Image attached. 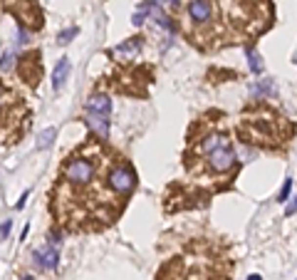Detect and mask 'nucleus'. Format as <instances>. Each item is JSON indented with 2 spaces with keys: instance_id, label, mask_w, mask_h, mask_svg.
Segmentation results:
<instances>
[{
  "instance_id": "8",
  "label": "nucleus",
  "mask_w": 297,
  "mask_h": 280,
  "mask_svg": "<svg viewBox=\"0 0 297 280\" xmlns=\"http://www.w3.org/2000/svg\"><path fill=\"white\" fill-rule=\"evenodd\" d=\"M189 15L196 25H203L211 20L213 15V8H211V0H193V3L189 5Z\"/></svg>"
},
{
  "instance_id": "1",
  "label": "nucleus",
  "mask_w": 297,
  "mask_h": 280,
  "mask_svg": "<svg viewBox=\"0 0 297 280\" xmlns=\"http://www.w3.org/2000/svg\"><path fill=\"white\" fill-rule=\"evenodd\" d=\"M97 164H99V159L77 156V159H72V162L64 164L62 176H64V181H67L69 186L82 188V186H87V184L94 179V174H97Z\"/></svg>"
},
{
  "instance_id": "2",
  "label": "nucleus",
  "mask_w": 297,
  "mask_h": 280,
  "mask_svg": "<svg viewBox=\"0 0 297 280\" xmlns=\"http://www.w3.org/2000/svg\"><path fill=\"white\" fill-rule=\"evenodd\" d=\"M235 159H238L235 156V149L231 146V141L226 137L213 151L206 154V164H208L211 174H228V171L235 169Z\"/></svg>"
},
{
  "instance_id": "18",
  "label": "nucleus",
  "mask_w": 297,
  "mask_h": 280,
  "mask_svg": "<svg viewBox=\"0 0 297 280\" xmlns=\"http://www.w3.org/2000/svg\"><path fill=\"white\" fill-rule=\"evenodd\" d=\"M285 213H287V216H292V213H297V198H292V201L287 204V209H285Z\"/></svg>"
},
{
  "instance_id": "13",
  "label": "nucleus",
  "mask_w": 297,
  "mask_h": 280,
  "mask_svg": "<svg viewBox=\"0 0 297 280\" xmlns=\"http://www.w3.org/2000/svg\"><path fill=\"white\" fill-rule=\"evenodd\" d=\"M248 62H250V72L253 74H260L263 72V62H260V55L255 50H248Z\"/></svg>"
},
{
  "instance_id": "22",
  "label": "nucleus",
  "mask_w": 297,
  "mask_h": 280,
  "mask_svg": "<svg viewBox=\"0 0 297 280\" xmlns=\"http://www.w3.org/2000/svg\"><path fill=\"white\" fill-rule=\"evenodd\" d=\"M248 280H263V278H260V275H250Z\"/></svg>"
},
{
  "instance_id": "6",
  "label": "nucleus",
  "mask_w": 297,
  "mask_h": 280,
  "mask_svg": "<svg viewBox=\"0 0 297 280\" xmlns=\"http://www.w3.org/2000/svg\"><path fill=\"white\" fill-rule=\"evenodd\" d=\"M20 77L30 85H37V79L42 77V67H40V55L30 52L20 60Z\"/></svg>"
},
{
  "instance_id": "16",
  "label": "nucleus",
  "mask_w": 297,
  "mask_h": 280,
  "mask_svg": "<svg viewBox=\"0 0 297 280\" xmlns=\"http://www.w3.org/2000/svg\"><path fill=\"white\" fill-rule=\"evenodd\" d=\"M290 191H292V179H285V184H282V188H280V193H277V201H287L290 198Z\"/></svg>"
},
{
  "instance_id": "19",
  "label": "nucleus",
  "mask_w": 297,
  "mask_h": 280,
  "mask_svg": "<svg viewBox=\"0 0 297 280\" xmlns=\"http://www.w3.org/2000/svg\"><path fill=\"white\" fill-rule=\"evenodd\" d=\"M18 37H20L18 43H20V45H25V43H27V37H30V35H27V27H20V35H18Z\"/></svg>"
},
{
  "instance_id": "5",
  "label": "nucleus",
  "mask_w": 297,
  "mask_h": 280,
  "mask_svg": "<svg viewBox=\"0 0 297 280\" xmlns=\"http://www.w3.org/2000/svg\"><path fill=\"white\" fill-rule=\"evenodd\" d=\"M250 141H270L275 137H280L277 132V119H273L270 112H263L260 117L250 119Z\"/></svg>"
},
{
  "instance_id": "15",
  "label": "nucleus",
  "mask_w": 297,
  "mask_h": 280,
  "mask_svg": "<svg viewBox=\"0 0 297 280\" xmlns=\"http://www.w3.org/2000/svg\"><path fill=\"white\" fill-rule=\"evenodd\" d=\"M77 32H80V27H69V30H62V32H60V37H57V43H60V45H67L72 37H77Z\"/></svg>"
},
{
  "instance_id": "12",
  "label": "nucleus",
  "mask_w": 297,
  "mask_h": 280,
  "mask_svg": "<svg viewBox=\"0 0 297 280\" xmlns=\"http://www.w3.org/2000/svg\"><path fill=\"white\" fill-rule=\"evenodd\" d=\"M141 50V37H131L129 43H122L119 47H117V52L119 55H124V52H129V55H136Z\"/></svg>"
},
{
  "instance_id": "23",
  "label": "nucleus",
  "mask_w": 297,
  "mask_h": 280,
  "mask_svg": "<svg viewBox=\"0 0 297 280\" xmlns=\"http://www.w3.org/2000/svg\"><path fill=\"white\" fill-rule=\"evenodd\" d=\"M161 3H171V5H173V3H176V0H161Z\"/></svg>"
},
{
  "instance_id": "3",
  "label": "nucleus",
  "mask_w": 297,
  "mask_h": 280,
  "mask_svg": "<svg viewBox=\"0 0 297 280\" xmlns=\"http://www.w3.org/2000/svg\"><path fill=\"white\" fill-rule=\"evenodd\" d=\"M5 8L22 23V27H30V30L42 27V13L35 0H5Z\"/></svg>"
},
{
  "instance_id": "9",
  "label": "nucleus",
  "mask_w": 297,
  "mask_h": 280,
  "mask_svg": "<svg viewBox=\"0 0 297 280\" xmlns=\"http://www.w3.org/2000/svg\"><path fill=\"white\" fill-rule=\"evenodd\" d=\"M87 112H94V114H106L111 112V99L109 94H92L89 102H87Z\"/></svg>"
},
{
  "instance_id": "7",
  "label": "nucleus",
  "mask_w": 297,
  "mask_h": 280,
  "mask_svg": "<svg viewBox=\"0 0 297 280\" xmlns=\"http://www.w3.org/2000/svg\"><path fill=\"white\" fill-rule=\"evenodd\" d=\"M32 260H35L37 268H42V270H55L57 263H60V251H57L55 243H52V246L47 243L45 248H37V251L32 253Z\"/></svg>"
},
{
  "instance_id": "10",
  "label": "nucleus",
  "mask_w": 297,
  "mask_h": 280,
  "mask_svg": "<svg viewBox=\"0 0 297 280\" xmlns=\"http://www.w3.org/2000/svg\"><path fill=\"white\" fill-rule=\"evenodd\" d=\"M87 124H89L92 132H97L99 137H106V134H109V117H106V114L87 112Z\"/></svg>"
},
{
  "instance_id": "14",
  "label": "nucleus",
  "mask_w": 297,
  "mask_h": 280,
  "mask_svg": "<svg viewBox=\"0 0 297 280\" xmlns=\"http://www.w3.org/2000/svg\"><path fill=\"white\" fill-rule=\"evenodd\" d=\"M52 139H55V129L40 132V137H37V149H47V146L52 144Z\"/></svg>"
},
{
  "instance_id": "21",
  "label": "nucleus",
  "mask_w": 297,
  "mask_h": 280,
  "mask_svg": "<svg viewBox=\"0 0 297 280\" xmlns=\"http://www.w3.org/2000/svg\"><path fill=\"white\" fill-rule=\"evenodd\" d=\"M3 99H5V90H3V85H0V107H3Z\"/></svg>"
},
{
  "instance_id": "20",
  "label": "nucleus",
  "mask_w": 297,
  "mask_h": 280,
  "mask_svg": "<svg viewBox=\"0 0 297 280\" xmlns=\"http://www.w3.org/2000/svg\"><path fill=\"white\" fill-rule=\"evenodd\" d=\"M8 233H10V221H5L3 226H0V235H3V238H5Z\"/></svg>"
},
{
  "instance_id": "17",
  "label": "nucleus",
  "mask_w": 297,
  "mask_h": 280,
  "mask_svg": "<svg viewBox=\"0 0 297 280\" xmlns=\"http://www.w3.org/2000/svg\"><path fill=\"white\" fill-rule=\"evenodd\" d=\"M10 67H13V52H5L3 57H0V70L5 72V70H10Z\"/></svg>"
},
{
  "instance_id": "11",
  "label": "nucleus",
  "mask_w": 297,
  "mask_h": 280,
  "mask_svg": "<svg viewBox=\"0 0 297 280\" xmlns=\"http://www.w3.org/2000/svg\"><path fill=\"white\" fill-rule=\"evenodd\" d=\"M67 77H69V60L62 57V60L55 65V70H52V87H55V90H62V85L67 82Z\"/></svg>"
},
{
  "instance_id": "4",
  "label": "nucleus",
  "mask_w": 297,
  "mask_h": 280,
  "mask_svg": "<svg viewBox=\"0 0 297 280\" xmlns=\"http://www.w3.org/2000/svg\"><path fill=\"white\" fill-rule=\"evenodd\" d=\"M106 186L114 191V193H119V196L129 193V191L136 186V174H134V169H131L129 164H117L114 169L106 174Z\"/></svg>"
}]
</instances>
